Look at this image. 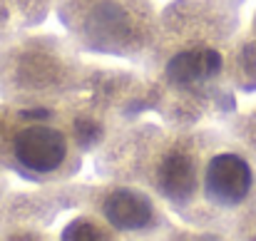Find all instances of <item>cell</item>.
I'll use <instances>...</instances> for the list:
<instances>
[{"label":"cell","mask_w":256,"mask_h":241,"mask_svg":"<svg viewBox=\"0 0 256 241\" xmlns=\"http://www.w3.org/2000/svg\"><path fill=\"white\" fill-rule=\"evenodd\" d=\"M254 186V172L249 162L234 152L216 154L204 174V192L219 206H239Z\"/></svg>","instance_id":"obj_1"},{"label":"cell","mask_w":256,"mask_h":241,"mask_svg":"<svg viewBox=\"0 0 256 241\" xmlns=\"http://www.w3.org/2000/svg\"><path fill=\"white\" fill-rule=\"evenodd\" d=\"M15 157L32 172H52L65 160V137L52 127L32 124L18 134Z\"/></svg>","instance_id":"obj_2"},{"label":"cell","mask_w":256,"mask_h":241,"mask_svg":"<svg viewBox=\"0 0 256 241\" xmlns=\"http://www.w3.org/2000/svg\"><path fill=\"white\" fill-rule=\"evenodd\" d=\"M104 214L110 219L112 226L117 229H142L150 224L152 219V204L147 196L130 192V189H120L114 192L107 204H104Z\"/></svg>","instance_id":"obj_3"},{"label":"cell","mask_w":256,"mask_h":241,"mask_svg":"<svg viewBox=\"0 0 256 241\" xmlns=\"http://www.w3.org/2000/svg\"><path fill=\"white\" fill-rule=\"evenodd\" d=\"M222 70V55L216 50H189L179 52L167 68V75L176 84H194L199 80L214 78Z\"/></svg>","instance_id":"obj_4"},{"label":"cell","mask_w":256,"mask_h":241,"mask_svg":"<svg viewBox=\"0 0 256 241\" xmlns=\"http://www.w3.org/2000/svg\"><path fill=\"white\" fill-rule=\"evenodd\" d=\"M160 186L174 202L186 199L196 186V172L192 160L186 154H170L160 169Z\"/></svg>","instance_id":"obj_5"},{"label":"cell","mask_w":256,"mask_h":241,"mask_svg":"<svg viewBox=\"0 0 256 241\" xmlns=\"http://www.w3.org/2000/svg\"><path fill=\"white\" fill-rule=\"evenodd\" d=\"M62 236L65 239H102V232H94V226L87 222H75L62 232Z\"/></svg>","instance_id":"obj_6"}]
</instances>
